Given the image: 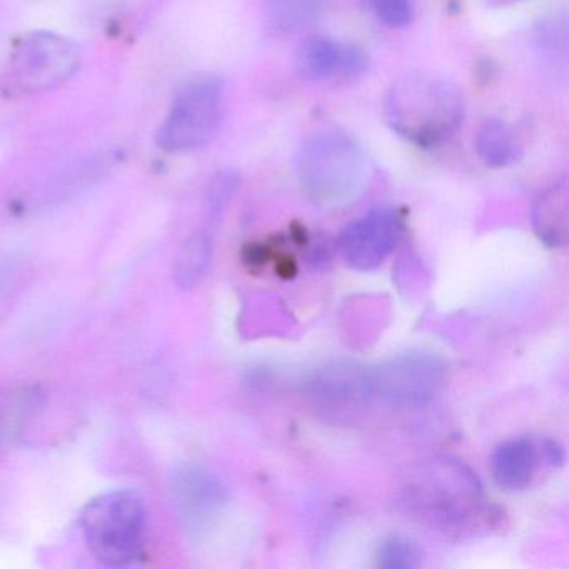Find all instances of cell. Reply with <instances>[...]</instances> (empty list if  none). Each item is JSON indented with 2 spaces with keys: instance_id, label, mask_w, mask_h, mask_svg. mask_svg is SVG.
I'll use <instances>...</instances> for the list:
<instances>
[{
  "instance_id": "1",
  "label": "cell",
  "mask_w": 569,
  "mask_h": 569,
  "mask_svg": "<svg viewBox=\"0 0 569 569\" xmlns=\"http://www.w3.org/2000/svg\"><path fill=\"white\" fill-rule=\"evenodd\" d=\"M396 501L419 525L449 536L466 535L491 516L478 476L451 458L415 466L402 476Z\"/></svg>"
},
{
  "instance_id": "2",
  "label": "cell",
  "mask_w": 569,
  "mask_h": 569,
  "mask_svg": "<svg viewBox=\"0 0 569 569\" xmlns=\"http://www.w3.org/2000/svg\"><path fill=\"white\" fill-rule=\"evenodd\" d=\"M465 112L461 89L432 72H409L396 79L386 92V122L416 148L445 144L461 128Z\"/></svg>"
},
{
  "instance_id": "3",
  "label": "cell",
  "mask_w": 569,
  "mask_h": 569,
  "mask_svg": "<svg viewBox=\"0 0 569 569\" xmlns=\"http://www.w3.org/2000/svg\"><path fill=\"white\" fill-rule=\"evenodd\" d=\"M296 174L309 201L319 208L335 209L365 194L371 182L372 164L352 136L325 129L299 146Z\"/></svg>"
},
{
  "instance_id": "4",
  "label": "cell",
  "mask_w": 569,
  "mask_h": 569,
  "mask_svg": "<svg viewBox=\"0 0 569 569\" xmlns=\"http://www.w3.org/2000/svg\"><path fill=\"white\" fill-rule=\"evenodd\" d=\"M86 545L106 566H128L144 548L146 508L132 491H112L92 499L81 516Z\"/></svg>"
},
{
  "instance_id": "5",
  "label": "cell",
  "mask_w": 569,
  "mask_h": 569,
  "mask_svg": "<svg viewBox=\"0 0 569 569\" xmlns=\"http://www.w3.org/2000/svg\"><path fill=\"white\" fill-rule=\"evenodd\" d=\"M81 66V51L71 39L51 31H34L16 42L2 74V91L31 96L68 82Z\"/></svg>"
},
{
  "instance_id": "6",
  "label": "cell",
  "mask_w": 569,
  "mask_h": 569,
  "mask_svg": "<svg viewBox=\"0 0 569 569\" xmlns=\"http://www.w3.org/2000/svg\"><path fill=\"white\" fill-rule=\"evenodd\" d=\"M224 84L216 78L186 86L156 134V144L171 154L198 151L218 134L224 116Z\"/></svg>"
},
{
  "instance_id": "7",
  "label": "cell",
  "mask_w": 569,
  "mask_h": 569,
  "mask_svg": "<svg viewBox=\"0 0 569 569\" xmlns=\"http://www.w3.org/2000/svg\"><path fill=\"white\" fill-rule=\"evenodd\" d=\"M372 399L398 408H421L445 386L446 362L425 351H408L369 368Z\"/></svg>"
},
{
  "instance_id": "8",
  "label": "cell",
  "mask_w": 569,
  "mask_h": 569,
  "mask_svg": "<svg viewBox=\"0 0 569 569\" xmlns=\"http://www.w3.org/2000/svg\"><path fill=\"white\" fill-rule=\"evenodd\" d=\"M402 231L405 221L398 209H372L342 229L339 236L342 261L355 271H372L392 254Z\"/></svg>"
},
{
  "instance_id": "9",
  "label": "cell",
  "mask_w": 569,
  "mask_h": 569,
  "mask_svg": "<svg viewBox=\"0 0 569 569\" xmlns=\"http://www.w3.org/2000/svg\"><path fill=\"white\" fill-rule=\"evenodd\" d=\"M302 392L315 408L331 415L356 411L372 401L369 368L355 362L336 361L316 369Z\"/></svg>"
},
{
  "instance_id": "10",
  "label": "cell",
  "mask_w": 569,
  "mask_h": 569,
  "mask_svg": "<svg viewBox=\"0 0 569 569\" xmlns=\"http://www.w3.org/2000/svg\"><path fill=\"white\" fill-rule=\"evenodd\" d=\"M295 64L296 71L306 81H352L368 72L369 54L355 42L312 36L299 46Z\"/></svg>"
},
{
  "instance_id": "11",
  "label": "cell",
  "mask_w": 569,
  "mask_h": 569,
  "mask_svg": "<svg viewBox=\"0 0 569 569\" xmlns=\"http://www.w3.org/2000/svg\"><path fill=\"white\" fill-rule=\"evenodd\" d=\"M172 499L189 528L209 525L228 501L224 482L202 466H184L171 479Z\"/></svg>"
},
{
  "instance_id": "12",
  "label": "cell",
  "mask_w": 569,
  "mask_h": 569,
  "mask_svg": "<svg viewBox=\"0 0 569 569\" xmlns=\"http://www.w3.org/2000/svg\"><path fill=\"white\" fill-rule=\"evenodd\" d=\"M541 458V446L536 445L535 439L518 438L502 442L492 455V479L505 491H525L531 486Z\"/></svg>"
},
{
  "instance_id": "13",
  "label": "cell",
  "mask_w": 569,
  "mask_h": 569,
  "mask_svg": "<svg viewBox=\"0 0 569 569\" xmlns=\"http://www.w3.org/2000/svg\"><path fill=\"white\" fill-rule=\"evenodd\" d=\"M568 182L561 179L541 191L532 204V228L548 248H565L568 242Z\"/></svg>"
},
{
  "instance_id": "14",
  "label": "cell",
  "mask_w": 569,
  "mask_h": 569,
  "mask_svg": "<svg viewBox=\"0 0 569 569\" xmlns=\"http://www.w3.org/2000/svg\"><path fill=\"white\" fill-rule=\"evenodd\" d=\"M476 154L491 169H505L521 159L522 146L511 126L489 119L476 132Z\"/></svg>"
},
{
  "instance_id": "15",
  "label": "cell",
  "mask_w": 569,
  "mask_h": 569,
  "mask_svg": "<svg viewBox=\"0 0 569 569\" xmlns=\"http://www.w3.org/2000/svg\"><path fill=\"white\" fill-rule=\"evenodd\" d=\"M325 0H266V21L276 34H296L321 14Z\"/></svg>"
},
{
  "instance_id": "16",
  "label": "cell",
  "mask_w": 569,
  "mask_h": 569,
  "mask_svg": "<svg viewBox=\"0 0 569 569\" xmlns=\"http://www.w3.org/2000/svg\"><path fill=\"white\" fill-rule=\"evenodd\" d=\"M211 259V236L204 231L191 236L176 258L174 276L179 288L192 289L198 286L208 274Z\"/></svg>"
},
{
  "instance_id": "17",
  "label": "cell",
  "mask_w": 569,
  "mask_h": 569,
  "mask_svg": "<svg viewBox=\"0 0 569 569\" xmlns=\"http://www.w3.org/2000/svg\"><path fill=\"white\" fill-rule=\"evenodd\" d=\"M422 559V549L405 536H391L379 546L378 565L385 569H416Z\"/></svg>"
},
{
  "instance_id": "18",
  "label": "cell",
  "mask_w": 569,
  "mask_h": 569,
  "mask_svg": "<svg viewBox=\"0 0 569 569\" xmlns=\"http://www.w3.org/2000/svg\"><path fill=\"white\" fill-rule=\"evenodd\" d=\"M369 9L386 28H408L415 19L411 0H369Z\"/></svg>"
},
{
  "instance_id": "19",
  "label": "cell",
  "mask_w": 569,
  "mask_h": 569,
  "mask_svg": "<svg viewBox=\"0 0 569 569\" xmlns=\"http://www.w3.org/2000/svg\"><path fill=\"white\" fill-rule=\"evenodd\" d=\"M236 188H238V176H236L234 172H219V174L212 179L208 191V211L209 218H211L212 221L219 219L221 212L224 211L229 199L234 194Z\"/></svg>"
},
{
  "instance_id": "20",
  "label": "cell",
  "mask_w": 569,
  "mask_h": 569,
  "mask_svg": "<svg viewBox=\"0 0 569 569\" xmlns=\"http://www.w3.org/2000/svg\"><path fill=\"white\" fill-rule=\"evenodd\" d=\"M541 449L542 456H545L549 465L561 466L562 462H565V451H562L561 446L552 441V439H546L545 442H541Z\"/></svg>"
}]
</instances>
